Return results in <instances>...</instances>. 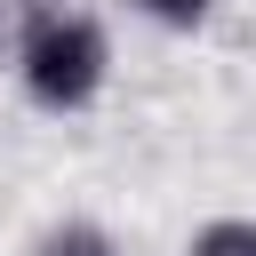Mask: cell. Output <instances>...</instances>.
<instances>
[{"label": "cell", "mask_w": 256, "mask_h": 256, "mask_svg": "<svg viewBox=\"0 0 256 256\" xmlns=\"http://www.w3.org/2000/svg\"><path fill=\"white\" fill-rule=\"evenodd\" d=\"M112 72V48H104V24L80 16V8H32L24 32H16V80L40 112H80L96 104Z\"/></svg>", "instance_id": "1"}, {"label": "cell", "mask_w": 256, "mask_h": 256, "mask_svg": "<svg viewBox=\"0 0 256 256\" xmlns=\"http://www.w3.org/2000/svg\"><path fill=\"white\" fill-rule=\"evenodd\" d=\"M136 8H144L152 24H168V32H192V24H200L216 0H136Z\"/></svg>", "instance_id": "4"}, {"label": "cell", "mask_w": 256, "mask_h": 256, "mask_svg": "<svg viewBox=\"0 0 256 256\" xmlns=\"http://www.w3.org/2000/svg\"><path fill=\"white\" fill-rule=\"evenodd\" d=\"M184 256H256V216H224V224L192 232V248H184Z\"/></svg>", "instance_id": "3"}, {"label": "cell", "mask_w": 256, "mask_h": 256, "mask_svg": "<svg viewBox=\"0 0 256 256\" xmlns=\"http://www.w3.org/2000/svg\"><path fill=\"white\" fill-rule=\"evenodd\" d=\"M32 256H120V240L104 224H88V216H64V224H48L32 240Z\"/></svg>", "instance_id": "2"}]
</instances>
